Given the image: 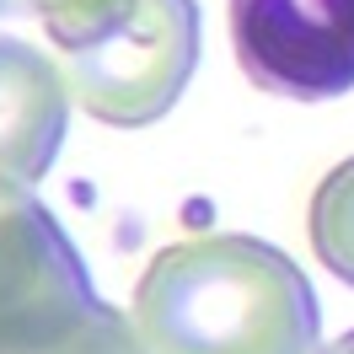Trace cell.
I'll use <instances>...</instances> for the list:
<instances>
[{
  "instance_id": "cell-1",
  "label": "cell",
  "mask_w": 354,
  "mask_h": 354,
  "mask_svg": "<svg viewBox=\"0 0 354 354\" xmlns=\"http://www.w3.org/2000/svg\"><path fill=\"white\" fill-rule=\"evenodd\" d=\"M134 328L151 354L322 349V311L301 263L242 231L161 247L134 285Z\"/></svg>"
},
{
  "instance_id": "cell-2",
  "label": "cell",
  "mask_w": 354,
  "mask_h": 354,
  "mask_svg": "<svg viewBox=\"0 0 354 354\" xmlns=\"http://www.w3.org/2000/svg\"><path fill=\"white\" fill-rule=\"evenodd\" d=\"M44 27L75 102L113 129H145L177 108L199 70L194 0H54Z\"/></svg>"
},
{
  "instance_id": "cell-3",
  "label": "cell",
  "mask_w": 354,
  "mask_h": 354,
  "mask_svg": "<svg viewBox=\"0 0 354 354\" xmlns=\"http://www.w3.org/2000/svg\"><path fill=\"white\" fill-rule=\"evenodd\" d=\"M102 306L81 252L27 183L0 177V354L65 338Z\"/></svg>"
},
{
  "instance_id": "cell-4",
  "label": "cell",
  "mask_w": 354,
  "mask_h": 354,
  "mask_svg": "<svg viewBox=\"0 0 354 354\" xmlns=\"http://www.w3.org/2000/svg\"><path fill=\"white\" fill-rule=\"evenodd\" d=\"M231 44L242 75L274 97L354 91V0H231Z\"/></svg>"
},
{
  "instance_id": "cell-5",
  "label": "cell",
  "mask_w": 354,
  "mask_h": 354,
  "mask_svg": "<svg viewBox=\"0 0 354 354\" xmlns=\"http://www.w3.org/2000/svg\"><path fill=\"white\" fill-rule=\"evenodd\" d=\"M70 86L44 48L0 38V177L38 183L65 145Z\"/></svg>"
},
{
  "instance_id": "cell-6",
  "label": "cell",
  "mask_w": 354,
  "mask_h": 354,
  "mask_svg": "<svg viewBox=\"0 0 354 354\" xmlns=\"http://www.w3.org/2000/svg\"><path fill=\"white\" fill-rule=\"evenodd\" d=\"M311 247L344 285H354V156L338 161L311 194Z\"/></svg>"
},
{
  "instance_id": "cell-7",
  "label": "cell",
  "mask_w": 354,
  "mask_h": 354,
  "mask_svg": "<svg viewBox=\"0 0 354 354\" xmlns=\"http://www.w3.org/2000/svg\"><path fill=\"white\" fill-rule=\"evenodd\" d=\"M27 354H151V349H145V338H140V328H134L129 317L102 301L75 333L54 338L44 349H27Z\"/></svg>"
},
{
  "instance_id": "cell-8",
  "label": "cell",
  "mask_w": 354,
  "mask_h": 354,
  "mask_svg": "<svg viewBox=\"0 0 354 354\" xmlns=\"http://www.w3.org/2000/svg\"><path fill=\"white\" fill-rule=\"evenodd\" d=\"M317 354H354V333H344L338 344H328V349H317Z\"/></svg>"
},
{
  "instance_id": "cell-9",
  "label": "cell",
  "mask_w": 354,
  "mask_h": 354,
  "mask_svg": "<svg viewBox=\"0 0 354 354\" xmlns=\"http://www.w3.org/2000/svg\"><path fill=\"white\" fill-rule=\"evenodd\" d=\"M0 17H22V6L17 0H0Z\"/></svg>"
},
{
  "instance_id": "cell-10",
  "label": "cell",
  "mask_w": 354,
  "mask_h": 354,
  "mask_svg": "<svg viewBox=\"0 0 354 354\" xmlns=\"http://www.w3.org/2000/svg\"><path fill=\"white\" fill-rule=\"evenodd\" d=\"M22 11H44V6H54V0H17Z\"/></svg>"
}]
</instances>
